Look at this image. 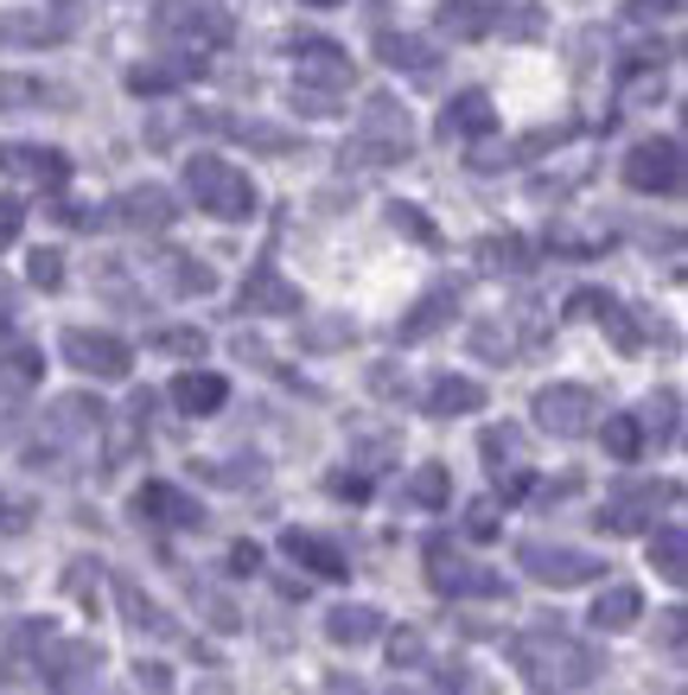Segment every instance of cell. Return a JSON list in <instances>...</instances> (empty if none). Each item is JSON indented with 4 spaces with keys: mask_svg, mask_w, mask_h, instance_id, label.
<instances>
[{
    "mask_svg": "<svg viewBox=\"0 0 688 695\" xmlns=\"http://www.w3.org/2000/svg\"><path fill=\"white\" fill-rule=\"evenodd\" d=\"M510 663L523 670V683L536 695H568V690H586L599 676V658L580 645L574 632L561 625H529L510 638Z\"/></svg>",
    "mask_w": 688,
    "mask_h": 695,
    "instance_id": "cell-1",
    "label": "cell"
},
{
    "mask_svg": "<svg viewBox=\"0 0 688 695\" xmlns=\"http://www.w3.org/2000/svg\"><path fill=\"white\" fill-rule=\"evenodd\" d=\"M185 192H191V205L198 211H211V218L236 223V218H255V185L243 166H230L218 153H198V160H185Z\"/></svg>",
    "mask_w": 688,
    "mask_h": 695,
    "instance_id": "cell-2",
    "label": "cell"
},
{
    "mask_svg": "<svg viewBox=\"0 0 688 695\" xmlns=\"http://www.w3.org/2000/svg\"><path fill=\"white\" fill-rule=\"evenodd\" d=\"M593 415H599V396L586 383H548V390H536V428L543 435L574 440L593 428Z\"/></svg>",
    "mask_w": 688,
    "mask_h": 695,
    "instance_id": "cell-3",
    "label": "cell"
},
{
    "mask_svg": "<svg viewBox=\"0 0 688 695\" xmlns=\"http://www.w3.org/2000/svg\"><path fill=\"white\" fill-rule=\"evenodd\" d=\"M516 561H523L543 587H580V581H599V575H606V561H599V555L568 549V543H523Z\"/></svg>",
    "mask_w": 688,
    "mask_h": 695,
    "instance_id": "cell-4",
    "label": "cell"
},
{
    "mask_svg": "<svg viewBox=\"0 0 688 695\" xmlns=\"http://www.w3.org/2000/svg\"><path fill=\"white\" fill-rule=\"evenodd\" d=\"M428 581H434V593H485V600H498L504 593V575H491V568H471L466 555H453V543L446 536H434L428 543Z\"/></svg>",
    "mask_w": 688,
    "mask_h": 695,
    "instance_id": "cell-5",
    "label": "cell"
},
{
    "mask_svg": "<svg viewBox=\"0 0 688 695\" xmlns=\"http://www.w3.org/2000/svg\"><path fill=\"white\" fill-rule=\"evenodd\" d=\"M625 185H631V192H676V185H683V141H676V135L638 141L625 153Z\"/></svg>",
    "mask_w": 688,
    "mask_h": 695,
    "instance_id": "cell-6",
    "label": "cell"
},
{
    "mask_svg": "<svg viewBox=\"0 0 688 695\" xmlns=\"http://www.w3.org/2000/svg\"><path fill=\"white\" fill-rule=\"evenodd\" d=\"M351 83V58L331 45V38H306L293 51V90H313V96H338Z\"/></svg>",
    "mask_w": 688,
    "mask_h": 695,
    "instance_id": "cell-7",
    "label": "cell"
},
{
    "mask_svg": "<svg viewBox=\"0 0 688 695\" xmlns=\"http://www.w3.org/2000/svg\"><path fill=\"white\" fill-rule=\"evenodd\" d=\"M65 358H71V370H83V377H128V364H135V351H128L115 332H90V326L65 332Z\"/></svg>",
    "mask_w": 688,
    "mask_h": 695,
    "instance_id": "cell-8",
    "label": "cell"
},
{
    "mask_svg": "<svg viewBox=\"0 0 688 695\" xmlns=\"http://www.w3.org/2000/svg\"><path fill=\"white\" fill-rule=\"evenodd\" d=\"M173 218H179V205H173V192H166V185H128V192L109 205V218H103V223H128V230H166Z\"/></svg>",
    "mask_w": 688,
    "mask_h": 695,
    "instance_id": "cell-9",
    "label": "cell"
},
{
    "mask_svg": "<svg viewBox=\"0 0 688 695\" xmlns=\"http://www.w3.org/2000/svg\"><path fill=\"white\" fill-rule=\"evenodd\" d=\"M243 313H275V320H288V313H300V288H293L275 262H255L249 281H243Z\"/></svg>",
    "mask_w": 688,
    "mask_h": 695,
    "instance_id": "cell-10",
    "label": "cell"
},
{
    "mask_svg": "<svg viewBox=\"0 0 688 695\" xmlns=\"http://www.w3.org/2000/svg\"><path fill=\"white\" fill-rule=\"evenodd\" d=\"M135 511L153 517V523H173V530H198L205 523V505L185 498L179 485H166V478H147L141 491H135Z\"/></svg>",
    "mask_w": 688,
    "mask_h": 695,
    "instance_id": "cell-11",
    "label": "cell"
},
{
    "mask_svg": "<svg viewBox=\"0 0 688 695\" xmlns=\"http://www.w3.org/2000/svg\"><path fill=\"white\" fill-rule=\"evenodd\" d=\"M0 173H20V179L58 192V185L71 179V160L58 147H0Z\"/></svg>",
    "mask_w": 688,
    "mask_h": 695,
    "instance_id": "cell-12",
    "label": "cell"
},
{
    "mask_svg": "<svg viewBox=\"0 0 688 695\" xmlns=\"http://www.w3.org/2000/svg\"><path fill=\"white\" fill-rule=\"evenodd\" d=\"M281 555L300 561V568H313L319 581H345V575H351V561L331 549L326 536H313V530H288V536H281Z\"/></svg>",
    "mask_w": 688,
    "mask_h": 695,
    "instance_id": "cell-13",
    "label": "cell"
},
{
    "mask_svg": "<svg viewBox=\"0 0 688 695\" xmlns=\"http://www.w3.org/2000/svg\"><path fill=\"white\" fill-rule=\"evenodd\" d=\"M453 313H459V288H434V293H428V300H421V306H415V313H408V320L396 326V338H401V345H421V338H434V332L446 326Z\"/></svg>",
    "mask_w": 688,
    "mask_h": 695,
    "instance_id": "cell-14",
    "label": "cell"
},
{
    "mask_svg": "<svg viewBox=\"0 0 688 695\" xmlns=\"http://www.w3.org/2000/svg\"><path fill=\"white\" fill-rule=\"evenodd\" d=\"M599 523H606L613 536H638V530H651L656 523V485H638V491L613 498V505L599 511Z\"/></svg>",
    "mask_w": 688,
    "mask_h": 695,
    "instance_id": "cell-15",
    "label": "cell"
},
{
    "mask_svg": "<svg viewBox=\"0 0 688 695\" xmlns=\"http://www.w3.org/2000/svg\"><path fill=\"white\" fill-rule=\"evenodd\" d=\"M440 128H446V135H471V141H478V135H491V128H498V109H491V96H485V90H459V96L446 103V115H440Z\"/></svg>",
    "mask_w": 688,
    "mask_h": 695,
    "instance_id": "cell-16",
    "label": "cell"
},
{
    "mask_svg": "<svg viewBox=\"0 0 688 695\" xmlns=\"http://www.w3.org/2000/svg\"><path fill=\"white\" fill-rule=\"evenodd\" d=\"M376 58L389 65V71H408V77H434V45L415 33H383L376 38Z\"/></svg>",
    "mask_w": 688,
    "mask_h": 695,
    "instance_id": "cell-17",
    "label": "cell"
},
{
    "mask_svg": "<svg viewBox=\"0 0 688 695\" xmlns=\"http://www.w3.org/2000/svg\"><path fill=\"white\" fill-rule=\"evenodd\" d=\"M173 403H179L185 415H211V408L230 403V383H223L218 370H185L179 383H173Z\"/></svg>",
    "mask_w": 688,
    "mask_h": 695,
    "instance_id": "cell-18",
    "label": "cell"
},
{
    "mask_svg": "<svg viewBox=\"0 0 688 695\" xmlns=\"http://www.w3.org/2000/svg\"><path fill=\"white\" fill-rule=\"evenodd\" d=\"M498 26V0H446L440 7V33L446 38H485Z\"/></svg>",
    "mask_w": 688,
    "mask_h": 695,
    "instance_id": "cell-19",
    "label": "cell"
},
{
    "mask_svg": "<svg viewBox=\"0 0 688 695\" xmlns=\"http://www.w3.org/2000/svg\"><path fill=\"white\" fill-rule=\"evenodd\" d=\"M471 256H478L485 275H529V268H536V250H529L523 236H485Z\"/></svg>",
    "mask_w": 688,
    "mask_h": 695,
    "instance_id": "cell-20",
    "label": "cell"
},
{
    "mask_svg": "<svg viewBox=\"0 0 688 695\" xmlns=\"http://www.w3.org/2000/svg\"><path fill=\"white\" fill-rule=\"evenodd\" d=\"M428 415H471V408H485V383H471V377H440L434 390H428Z\"/></svg>",
    "mask_w": 688,
    "mask_h": 695,
    "instance_id": "cell-21",
    "label": "cell"
},
{
    "mask_svg": "<svg viewBox=\"0 0 688 695\" xmlns=\"http://www.w3.org/2000/svg\"><path fill=\"white\" fill-rule=\"evenodd\" d=\"M638 613H644V593H638V587H625V581L606 587V593L593 600V625H599V632H631Z\"/></svg>",
    "mask_w": 688,
    "mask_h": 695,
    "instance_id": "cell-22",
    "label": "cell"
},
{
    "mask_svg": "<svg viewBox=\"0 0 688 695\" xmlns=\"http://www.w3.org/2000/svg\"><path fill=\"white\" fill-rule=\"evenodd\" d=\"M115 600H121V619L135 625V632H153V638H173V619L147 600L141 587L128 581V575H115Z\"/></svg>",
    "mask_w": 688,
    "mask_h": 695,
    "instance_id": "cell-23",
    "label": "cell"
},
{
    "mask_svg": "<svg viewBox=\"0 0 688 695\" xmlns=\"http://www.w3.org/2000/svg\"><path fill=\"white\" fill-rule=\"evenodd\" d=\"M376 632H383V613H376V606H331V619H326L331 645H370Z\"/></svg>",
    "mask_w": 688,
    "mask_h": 695,
    "instance_id": "cell-24",
    "label": "cell"
},
{
    "mask_svg": "<svg viewBox=\"0 0 688 695\" xmlns=\"http://www.w3.org/2000/svg\"><path fill=\"white\" fill-rule=\"evenodd\" d=\"M198 71H205L198 58H185V65H135V71H128V90H135V96H166V90L191 83Z\"/></svg>",
    "mask_w": 688,
    "mask_h": 695,
    "instance_id": "cell-25",
    "label": "cell"
},
{
    "mask_svg": "<svg viewBox=\"0 0 688 695\" xmlns=\"http://www.w3.org/2000/svg\"><path fill=\"white\" fill-rule=\"evenodd\" d=\"M71 26L65 20H45V13H0V45H51Z\"/></svg>",
    "mask_w": 688,
    "mask_h": 695,
    "instance_id": "cell-26",
    "label": "cell"
},
{
    "mask_svg": "<svg viewBox=\"0 0 688 695\" xmlns=\"http://www.w3.org/2000/svg\"><path fill=\"white\" fill-rule=\"evenodd\" d=\"M651 568L663 575V581H683L688 575V530L683 523H663L651 536Z\"/></svg>",
    "mask_w": 688,
    "mask_h": 695,
    "instance_id": "cell-27",
    "label": "cell"
},
{
    "mask_svg": "<svg viewBox=\"0 0 688 695\" xmlns=\"http://www.w3.org/2000/svg\"><path fill=\"white\" fill-rule=\"evenodd\" d=\"M218 128H223V135H236V141L261 147V153H288V147H293L288 128H268V121H243V115H218Z\"/></svg>",
    "mask_w": 688,
    "mask_h": 695,
    "instance_id": "cell-28",
    "label": "cell"
},
{
    "mask_svg": "<svg viewBox=\"0 0 688 695\" xmlns=\"http://www.w3.org/2000/svg\"><path fill=\"white\" fill-rule=\"evenodd\" d=\"M51 428H58V435H90V428H103V403L65 396V403H51Z\"/></svg>",
    "mask_w": 688,
    "mask_h": 695,
    "instance_id": "cell-29",
    "label": "cell"
},
{
    "mask_svg": "<svg viewBox=\"0 0 688 695\" xmlns=\"http://www.w3.org/2000/svg\"><path fill=\"white\" fill-rule=\"evenodd\" d=\"M599 435H606V453L625 460V466L644 453V428H638V415H606V428H599Z\"/></svg>",
    "mask_w": 688,
    "mask_h": 695,
    "instance_id": "cell-30",
    "label": "cell"
},
{
    "mask_svg": "<svg viewBox=\"0 0 688 695\" xmlns=\"http://www.w3.org/2000/svg\"><path fill=\"white\" fill-rule=\"evenodd\" d=\"M160 268H166V281H173V293H211L218 281H211V268L191 256H160Z\"/></svg>",
    "mask_w": 688,
    "mask_h": 695,
    "instance_id": "cell-31",
    "label": "cell"
},
{
    "mask_svg": "<svg viewBox=\"0 0 688 695\" xmlns=\"http://www.w3.org/2000/svg\"><path fill=\"white\" fill-rule=\"evenodd\" d=\"M408 498H415L421 511H440V505L453 498V478H446V466H421V473L408 478Z\"/></svg>",
    "mask_w": 688,
    "mask_h": 695,
    "instance_id": "cell-32",
    "label": "cell"
},
{
    "mask_svg": "<svg viewBox=\"0 0 688 695\" xmlns=\"http://www.w3.org/2000/svg\"><path fill=\"white\" fill-rule=\"evenodd\" d=\"M351 338H358L351 320H313V326H300V345H306V351H338V345H351Z\"/></svg>",
    "mask_w": 688,
    "mask_h": 695,
    "instance_id": "cell-33",
    "label": "cell"
},
{
    "mask_svg": "<svg viewBox=\"0 0 688 695\" xmlns=\"http://www.w3.org/2000/svg\"><path fill=\"white\" fill-rule=\"evenodd\" d=\"M38 377H45V358H38V351H7V358H0V383H7V390H33Z\"/></svg>",
    "mask_w": 688,
    "mask_h": 695,
    "instance_id": "cell-34",
    "label": "cell"
},
{
    "mask_svg": "<svg viewBox=\"0 0 688 695\" xmlns=\"http://www.w3.org/2000/svg\"><path fill=\"white\" fill-rule=\"evenodd\" d=\"M389 223H396L401 236H415V243H428V250H434L440 243V230L428 218H421V205H389Z\"/></svg>",
    "mask_w": 688,
    "mask_h": 695,
    "instance_id": "cell-35",
    "label": "cell"
},
{
    "mask_svg": "<svg viewBox=\"0 0 688 695\" xmlns=\"http://www.w3.org/2000/svg\"><path fill=\"white\" fill-rule=\"evenodd\" d=\"M471 351H478V358H510V351H516V338H510L504 320H491V326L471 332Z\"/></svg>",
    "mask_w": 688,
    "mask_h": 695,
    "instance_id": "cell-36",
    "label": "cell"
},
{
    "mask_svg": "<svg viewBox=\"0 0 688 695\" xmlns=\"http://www.w3.org/2000/svg\"><path fill=\"white\" fill-rule=\"evenodd\" d=\"M153 345H160V351H173V358H205V345H211V338H205L198 326H179V332H160Z\"/></svg>",
    "mask_w": 688,
    "mask_h": 695,
    "instance_id": "cell-37",
    "label": "cell"
},
{
    "mask_svg": "<svg viewBox=\"0 0 688 695\" xmlns=\"http://www.w3.org/2000/svg\"><path fill=\"white\" fill-rule=\"evenodd\" d=\"M26 103H45V83H33V77H0V109H26Z\"/></svg>",
    "mask_w": 688,
    "mask_h": 695,
    "instance_id": "cell-38",
    "label": "cell"
},
{
    "mask_svg": "<svg viewBox=\"0 0 688 695\" xmlns=\"http://www.w3.org/2000/svg\"><path fill=\"white\" fill-rule=\"evenodd\" d=\"M466 536H471V543H491V536H498V498L466 505Z\"/></svg>",
    "mask_w": 688,
    "mask_h": 695,
    "instance_id": "cell-39",
    "label": "cell"
},
{
    "mask_svg": "<svg viewBox=\"0 0 688 695\" xmlns=\"http://www.w3.org/2000/svg\"><path fill=\"white\" fill-rule=\"evenodd\" d=\"M26 275H33V288H58V281H65V256H58V250H33Z\"/></svg>",
    "mask_w": 688,
    "mask_h": 695,
    "instance_id": "cell-40",
    "label": "cell"
},
{
    "mask_svg": "<svg viewBox=\"0 0 688 695\" xmlns=\"http://www.w3.org/2000/svg\"><path fill=\"white\" fill-rule=\"evenodd\" d=\"M389 663H396V670H415V663H428V645H421V632H396V638H389Z\"/></svg>",
    "mask_w": 688,
    "mask_h": 695,
    "instance_id": "cell-41",
    "label": "cell"
},
{
    "mask_svg": "<svg viewBox=\"0 0 688 695\" xmlns=\"http://www.w3.org/2000/svg\"><path fill=\"white\" fill-rule=\"evenodd\" d=\"M326 485H331V498H351V505L370 498V478H363V473H331Z\"/></svg>",
    "mask_w": 688,
    "mask_h": 695,
    "instance_id": "cell-42",
    "label": "cell"
},
{
    "mask_svg": "<svg viewBox=\"0 0 688 695\" xmlns=\"http://www.w3.org/2000/svg\"><path fill=\"white\" fill-rule=\"evenodd\" d=\"M135 683H141L147 695H173V670H166V663H141Z\"/></svg>",
    "mask_w": 688,
    "mask_h": 695,
    "instance_id": "cell-43",
    "label": "cell"
},
{
    "mask_svg": "<svg viewBox=\"0 0 688 695\" xmlns=\"http://www.w3.org/2000/svg\"><path fill=\"white\" fill-rule=\"evenodd\" d=\"M26 523H33V505H20V498H0V530H13V536H20Z\"/></svg>",
    "mask_w": 688,
    "mask_h": 695,
    "instance_id": "cell-44",
    "label": "cell"
},
{
    "mask_svg": "<svg viewBox=\"0 0 688 695\" xmlns=\"http://www.w3.org/2000/svg\"><path fill=\"white\" fill-rule=\"evenodd\" d=\"M90 575H96V561H71V593L83 600V606H96V587H90Z\"/></svg>",
    "mask_w": 688,
    "mask_h": 695,
    "instance_id": "cell-45",
    "label": "cell"
},
{
    "mask_svg": "<svg viewBox=\"0 0 688 695\" xmlns=\"http://www.w3.org/2000/svg\"><path fill=\"white\" fill-rule=\"evenodd\" d=\"M529 491H536V473H510L504 485H498V498H504V505H516V498H529Z\"/></svg>",
    "mask_w": 688,
    "mask_h": 695,
    "instance_id": "cell-46",
    "label": "cell"
},
{
    "mask_svg": "<svg viewBox=\"0 0 688 695\" xmlns=\"http://www.w3.org/2000/svg\"><path fill=\"white\" fill-rule=\"evenodd\" d=\"M20 236V198H0V250Z\"/></svg>",
    "mask_w": 688,
    "mask_h": 695,
    "instance_id": "cell-47",
    "label": "cell"
},
{
    "mask_svg": "<svg viewBox=\"0 0 688 695\" xmlns=\"http://www.w3.org/2000/svg\"><path fill=\"white\" fill-rule=\"evenodd\" d=\"M631 13L638 20H669V13H683V0H631Z\"/></svg>",
    "mask_w": 688,
    "mask_h": 695,
    "instance_id": "cell-48",
    "label": "cell"
},
{
    "mask_svg": "<svg viewBox=\"0 0 688 695\" xmlns=\"http://www.w3.org/2000/svg\"><path fill=\"white\" fill-rule=\"evenodd\" d=\"M255 568H261V549H255V543H236V549H230V575H255Z\"/></svg>",
    "mask_w": 688,
    "mask_h": 695,
    "instance_id": "cell-49",
    "label": "cell"
},
{
    "mask_svg": "<svg viewBox=\"0 0 688 695\" xmlns=\"http://www.w3.org/2000/svg\"><path fill=\"white\" fill-rule=\"evenodd\" d=\"M504 453H516V435H510V428H491V435H485V460H504Z\"/></svg>",
    "mask_w": 688,
    "mask_h": 695,
    "instance_id": "cell-50",
    "label": "cell"
},
{
    "mask_svg": "<svg viewBox=\"0 0 688 695\" xmlns=\"http://www.w3.org/2000/svg\"><path fill=\"white\" fill-rule=\"evenodd\" d=\"M326 695H370L358 676H326Z\"/></svg>",
    "mask_w": 688,
    "mask_h": 695,
    "instance_id": "cell-51",
    "label": "cell"
},
{
    "mask_svg": "<svg viewBox=\"0 0 688 695\" xmlns=\"http://www.w3.org/2000/svg\"><path fill=\"white\" fill-rule=\"evenodd\" d=\"M198 695H230V683H205V690H198Z\"/></svg>",
    "mask_w": 688,
    "mask_h": 695,
    "instance_id": "cell-52",
    "label": "cell"
},
{
    "mask_svg": "<svg viewBox=\"0 0 688 695\" xmlns=\"http://www.w3.org/2000/svg\"><path fill=\"white\" fill-rule=\"evenodd\" d=\"M306 7H338V0H306Z\"/></svg>",
    "mask_w": 688,
    "mask_h": 695,
    "instance_id": "cell-53",
    "label": "cell"
},
{
    "mask_svg": "<svg viewBox=\"0 0 688 695\" xmlns=\"http://www.w3.org/2000/svg\"><path fill=\"white\" fill-rule=\"evenodd\" d=\"M396 695H415V690H396Z\"/></svg>",
    "mask_w": 688,
    "mask_h": 695,
    "instance_id": "cell-54",
    "label": "cell"
}]
</instances>
